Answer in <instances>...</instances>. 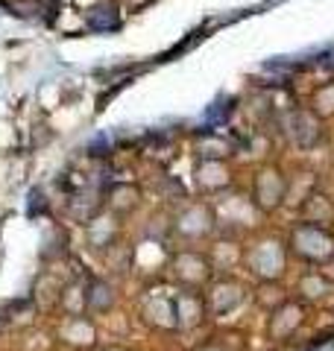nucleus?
Segmentation results:
<instances>
[{
	"mask_svg": "<svg viewBox=\"0 0 334 351\" xmlns=\"http://www.w3.org/2000/svg\"><path fill=\"white\" fill-rule=\"evenodd\" d=\"M293 252L311 263H326L334 258V237L320 226H299L293 232Z\"/></svg>",
	"mask_w": 334,
	"mask_h": 351,
	"instance_id": "obj_1",
	"label": "nucleus"
},
{
	"mask_svg": "<svg viewBox=\"0 0 334 351\" xmlns=\"http://www.w3.org/2000/svg\"><path fill=\"white\" fill-rule=\"evenodd\" d=\"M302 322H305L302 304H296V302L282 304L273 313V319H270V339H276V343H285V339H291L299 331V325H302Z\"/></svg>",
	"mask_w": 334,
	"mask_h": 351,
	"instance_id": "obj_2",
	"label": "nucleus"
},
{
	"mask_svg": "<svg viewBox=\"0 0 334 351\" xmlns=\"http://www.w3.org/2000/svg\"><path fill=\"white\" fill-rule=\"evenodd\" d=\"M329 290H331V281L322 278L320 272H311V276L302 278V293L308 295V299H322Z\"/></svg>",
	"mask_w": 334,
	"mask_h": 351,
	"instance_id": "obj_11",
	"label": "nucleus"
},
{
	"mask_svg": "<svg viewBox=\"0 0 334 351\" xmlns=\"http://www.w3.org/2000/svg\"><path fill=\"white\" fill-rule=\"evenodd\" d=\"M85 302H88V307H91L94 313H106L109 307L115 304V290H111L106 281L94 278V281L85 287Z\"/></svg>",
	"mask_w": 334,
	"mask_h": 351,
	"instance_id": "obj_8",
	"label": "nucleus"
},
{
	"mask_svg": "<svg viewBox=\"0 0 334 351\" xmlns=\"http://www.w3.org/2000/svg\"><path fill=\"white\" fill-rule=\"evenodd\" d=\"M249 267L255 276H261V278H273L278 276V272L285 269V255H282V249H278V243H261V246H255V252L249 255Z\"/></svg>",
	"mask_w": 334,
	"mask_h": 351,
	"instance_id": "obj_3",
	"label": "nucleus"
},
{
	"mask_svg": "<svg viewBox=\"0 0 334 351\" xmlns=\"http://www.w3.org/2000/svg\"><path fill=\"white\" fill-rule=\"evenodd\" d=\"M144 316L159 325V328H176V319H173V299H159V302H150L147 307H144Z\"/></svg>",
	"mask_w": 334,
	"mask_h": 351,
	"instance_id": "obj_9",
	"label": "nucleus"
},
{
	"mask_svg": "<svg viewBox=\"0 0 334 351\" xmlns=\"http://www.w3.org/2000/svg\"><path fill=\"white\" fill-rule=\"evenodd\" d=\"M243 302V290L238 287V284H217L214 290L208 293V304H211V311L214 313H229V311H235V307Z\"/></svg>",
	"mask_w": 334,
	"mask_h": 351,
	"instance_id": "obj_7",
	"label": "nucleus"
},
{
	"mask_svg": "<svg viewBox=\"0 0 334 351\" xmlns=\"http://www.w3.org/2000/svg\"><path fill=\"white\" fill-rule=\"evenodd\" d=\"M59 337H62V343L71 348H94V343H97V331L85 316H71V319L62 325Z\"/></svg>",
	"mask_w": 334,
	"mask_h": 351,
	"instance_id": "obj_6",
	"label": "nucleus"
},
{
	"mask_svg": "<svg viewBox=\"0 0 334 351\" xmlns=\"http://www.w3.org/2000/svg\"><path fill=\"white\" fill-rule=\"evenodd\" d=\"M88 24L94 29H115L118 27V9L111 3H103V6H94L91 15H88Z\"/></svg>",
	"mask_w": 334,
	"mask_h": 351,
	"instance_id": "obj_10",
	"label": "nucleus"
},
{
	"mask_svg": "<svg viewBox=\"0 0 334 351\" xmlns=\"http://www.w3.org/2000/svg\"><path fill=\"white\" fill-rule=\"evenodd\" d=\"M176 278L188 287H199L203 281L211 278V269H208V261L203 255H194V252H182L176 258Z\"/></svg>",
	"mask_w": 334,
	"mask_h": 351,
	"instance_id": "obj_5",
	"label": "nucleus"
},
{
	"mask_svg": "<svg viewBox=\"0 0 334 351\" xmlns=\"http://www.w3.org/2000/svg\"><path fill=\"white\" fill-rule=\"evenodd\" d=\"M109 351H126V348H109Z\"/></svg>",
	"mask_w": 334,
	"mask_h": 351,
	"instance_id": "obj_12",
	"label": "nucleus"
},
{
	"mask_svg": "<svg viewBox=\"0 0 334 351\" xmlns=\"http://www.w3.org/2000/svg\"><path fill=\"white\" fill-rule=\"evenodd\" d=\"M205 313V302L197 293H176L173 295V319L176 328H194L203 322Z\"/></svg>",
	"mask_w": 334,
	"mask_h": 351,
	"instance_id": "obj_4",
	"label": "nucleus"
}]
</instances>
